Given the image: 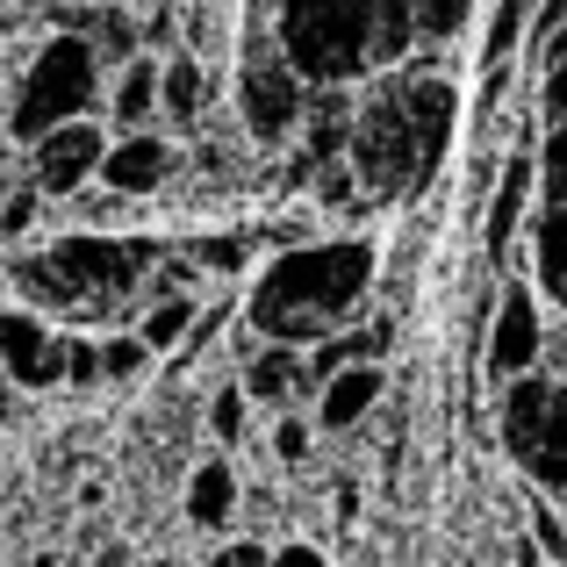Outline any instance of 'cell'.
Wrapping results in <instances>:
<instances>
[{
    "label": "cell",
    "instance_id": "obj_1",
    "mask_svg": "<svg viewBox=\"0 0 567 567\" xmlns=\"http://www.w3.org/2000/svg\"><path fill=\"white\" fill-rule=\"evenodd\" d=\"M367 274H374V251H367L360 237H338V245L331 237H309V245L280 251V259L251 280L245 317L266 346H302L309 352L338 317L360 309Z\"/></svg>",
    "mask_w": 567,
    "mask_h": 567
},
{
    "label": "cell",
    "instance_id": "obj_2",
    "mask_svg": "<svg viewBox=\"0 0 567 567\" xmlns=\"http://www.w3.org/2000/svg\"><path fill=\"white\" fill-rule=\"evenodd\" d=\"M94 86H101V51L80 37V29H58V37L37 51V65L22 72V86H14L8 130L22 144H37L43 130H58V123H72V115L94 109Z\"/></svg>",
    "mask_w": 567,
    "mask_h": 567
},
{
    "label": "cell",
    "instance_id": "obj_3",
    "mask_svg": "<svg viewBox=\"0 0 567 567\" xmlns=\"http://www.w3.org/2000/svg\"><path fill=\"white\" fill-rule=\"evenodd\" d=\"M280 58L302 80H346L367 65L360 0H280Z\"/></svg>",
    "mask_w": 567,
    "mask_h": 567
},
{
    "label": "cell",
    "instance_id": "obj_4",
    "mask_svg": "<svg viewBox=\"0 0 567 567\" xmlns=\"http://www.w3.org/2000/svg\"><path fill=\"white\" fill-rule=\"evenodd\" d=\"M503 439L525 460L532 482L567 488V388L539 374L503 381Z\"/></svg>",
    "mask_w": 567,
    "mask_h": 567
},
{
    "label": "cell",
    "instance_id": "obj_5",
    "mask_svg": "<svg viewBox=\"0 0 567 567\" xmlns=\"http://www.w3.org/2000/svg\"><path fill=\"white\" fill-rule=\"evenodd\" d=\"M346 166L352 181H360L367 194H402L424 181V152H416V130L410 115H402V94L388 86V94H374L360 115H352V144H346Z\"/></svg>",
    "mask_w": 567,
    "mask_h": 567
},
{
    "label": "cell",
    "instance_id": "obj_6",
    "mask_svg": "<svg viewBox=\"0 0 567 567\" xmlns=\"http://www.w3.org/2000/svg\"><path fill=\"white\" fill-rule=\"evenodd\" d=\"M101 152H109L101 123L94 115H72V123L43 130V137L29 144V187L37 194H80L101 173Z\"/></svg>",
    "mask_w": 567,
    "mask_h": 567
},
{
    "label": "cell",
    "instance_id": "obj_7",
    "mask_svg": "<svg viewBox=\"0 0 567 567\" xmlns=\"http://www.w3.org/2000/svg\"><path fill=\"white\" fill-rule=\"evenodd\" d=\"M0 374H8V388H58L65 381V331H51L37 309H0Z\"/></svg>",
    "mask_w": 567,
    "mask_h": 567
},
{
    "label": "cell",
    "instance_id": "obj_8",
    "mask_svg": "<svg viewBox=\"0 0 567 567\" xmlns=\"http://www.w3.org/2000/svg\"><path fill=\"white\" fill-rule=\"evenodd\" d=\"M539 352H546V331H539V302H532V288L525 280H511L503 288V302H496V323H488V381H517V374H532L539 367Z\"/></svg>",
    "mask_w": 567,
    "mask_h": 567
},
{
    "label": "cell",
    "instance_id": "obj_9",
    "mask_svg": "<svg viewBox=\"0 0 567 567\" xmlns=\"http://www.w3.org/2000/svg\"><path fill=\"white\" fill-rule=\"evenodd\" d=\"M245 130L251 137H288L295 123H302V109H309V94H302V72L288 65V58H251L245 65Z\"/></svg>",
    "mask_w": 567,
    "mask_h": 567
},
{
    "label": "cell",
    "instance_id": "obj_10",
    "mask_svg": "<svg viewBox=\"0 0 567 567\" xmlns=\"http://www.w3.org/2000/svg\"><path fill=\"white\" fill-rule=\"evenodd\" d=\"M173 166H181V152H173L158 130H123V144H109V152H101V187L123 194V202H137V194L166 187Z\"/></svg>",
    "mask_w": 567,
    "mask_h": 567
},
{
    "label": "cell",
    "instance_id": "obj_11",
    "mask_svg": "<svg viewBox=\"0 0 567 567\" xmlns=\"http://www.w3.org/2000/svg\"><path fill=\"white\" fill-rule=\"evenodd\" d=\"M381 388H388L381 360L323 374V381H317V431H352V424H367V416L381 410Z\"/></svg>",
    "mask_w": 567,
    "mask_h": 567
},
{
    "label": "cell",
    "instance_id": "obj_12",
    "mask_svg": "<svg viewBox=\"0 0 567 567\" xmlns=\"http://www.w3.org/2000/svg\"><path fill=\"white\" fill-rule=\"evenodd\" d=\"M395 94H402V115H410V130H416L424 166H439L445 137H453V80H416V86H395Z\"/></svg>",
    "mask_w": 567,
    "mask_h": 567
},
{
    "label": "cell",
    "instance_id": "obj_13",
    "mask_svg": "<svg viewBox=\"0 0 567 567\" xmlns=\"http://www.w3.org/2000/svg\"><path fill=\"white\" fill-rule=\"evenodd\" d=\"M532 187H539V158L511 152L503 158V187H496V202H488V259H503V245L517 237V223H525V208H532Z\"/></svg>",
    "mask_w": 567,
    "mask_h": 567
},
{
    "label": "cell",
    "instance_id": "obj_14",
    "mask_svg": "<svg viewBox=\"0 0 567 567\" xmlns=\"http://www.w3.org/2000/svg\"><path fill=\"white\" fill-rule=\"evenodd\" d=\"M302 388H309V360H302V346H266L259 360L245 367V395H251V402H266V410H288Z\"/></svg>",
    "mask_w": 567,
    "mask_h": 567
},
{
    "label": "cell",
    "instance_id": "obj_15",
    "mask_svg": "<svg viewBox=\"0 0 567 567\" xmlns=\"http://www.w3.org/2000/svg\"><path fill=\"white\" fill-rule=\"evenodd\" d=\"M388 352V323H360V331H323L317 346L302 352L309 360V388H317L323 374H338V367H367Z\"/></svg>",
    "mask_w": 567,
    "mask_h": 567
},
{
    "label": "cell",
    "instance_id": "obj_16",
    "mask_svg": "<svg viewBox=\"0 0 567 567\" xmlns=\"http://www.w3.org/2000/svg\"><path fill=\"white\" fill-rule=\"evenodd\" d=\"M109 115H115V130L152 123L158 115V58H130L123 80H115V94H109Z\"/></svg>",
    "mask_w": 567,
    "mask_h": 567
},
{
    "label": "cell",
    "instance_id": "obj_17",
    "mask_svg": "<svg viewBox=\"0 0 567 567\" xmlns=\"http://www.w3.org/2000/svg\"><path fill=\"white\" fill-rule=\"evenodd\" d=\"M230 511H237V474L223 460H202L187 474V517L208 532V525H230Z\"/></svg>",
    "mask_w": 567,
    "mask_h": 567
},
{
    "label": "cell",
    "instance_id": "obj_18",
    "mask_svg": "<svg viewBox=\"0 0 567 567\" xmlns=\"http://www.w3.org/2000/svg\"><path fill=\"white\" fill-rule=\"evenodd\" d=\"M532 8H539V0H496V14H488V43H482V72L511 65V51L532 37Z\"/></svg>",
    "mask_w": 567,
    "mask_h": 567
},
{
    "label": "cell",
    "instance_id": "obj_19",
    "mask_svg": "<svg viewBox=\"0 0 567 567\" xmlns=\"http://www.w3.org/2000/svg\"><path fill=\"white\" fill-rule=\"evenodd\" d=\"M158 101H166L173 123H194V115H202V65H194V58L158 65Z\"/></svg>",
    "mask_w": 567,
    "mask_h": 567
},
{
    "label": "cell",
    "instance_id": "obj_20",
    "mask_svg": "<svg viewBox=\"0 0 567 567\" xmlns=\"http://www.w3.org/2000/svg\"><path fill=\"white\" fill-rule=\"evenodd\" d=\"M194 317H202L194 302H181V295H166V302H158L152 317L137 323V346H144V352H173V346L187 338V323H194Z\"/></svg>",
    "mask_w": 567,
    "mask_h": 567
},
{
    "label": "cell",
    "instance_id": "obj_21",
    "mask_svg": "<svg viewBox=\"0 0 567 567\" xmlns=\"http://www.w3.org/2000/svg\"><path fill=\"white\" fill-rule=\"evenodd\" d=\"M467 8L474 0H410V22H416V37H453L467 22Z\"/></svg>",
    "mask_w": 567,
    "mask_h": 567
},
{
    "label": "cell",
    "instance_id": "obj_22",
    "mask_svg": "<svg viewBox=\"0 0 567 567\" xmlns=\"http://www.w3.org/2000/svg\"><path fill=\"white\" fill-rule=\"evenodd\" d=\"M245 388H216V402H208V424H216L223 445H245Z\"/></svg>",
    "mask_w": 567,
    "mask_h": 567
},
{
    "label": "cell",
    "instance_id": "obj_23",
    "mask_svg": "<svg viewBox=\"0 0 567 567\" xmlns=\"http://www.w3.org/2000/svg\"><path fill=\"white\" fill-rule=\"evenodd\" d=\"M194 266H202V274H245V237H202V245H194Z\"/></svg>",
    "mask_w": 567,
    "mask_h": 567
},
{
    "label": "cell",
    "instance_id": "obj_24",
    "mask_svg": "<svg viewBox=\"0 0 567 567\" xmlns=\"http://www.w3.org/2000/svg\"><path fill=\"white\" fill-rule=\"evenodd\" d=\"M37 208H43V194H37V187L8 194V202H0V237H29V230H37Z\"/></svg>",
    "mask_w": 567,
    "mask_h": 567
},
{
    "label": "cell",
    "instance_id": "obj_25",
    "mask_svg": "<svg viewBox=\"0 0 567 567\" xmlns=\"http://www.w3.org/2000/svg\"><path fill=\"white\" fill-rule=\"evenodd\" d=\"M144 360H152V352H144L137 338H109V346H101V374H115V381H130Z\"/></svg>",
    "mask_w": 567,
    "mask_h": 567
},
{
    "label": "cell",
    "instance_id": "obj_26",
    "mask_svg": "<svg viewBox=\"0 0 567 567\" xmlns=\"http://www.w3.org/2000/svg\"><path fill=\"white\" fill-rule=\"evenodd\" d=\"M274 453L288 460V467L309 453V424H302V416H288V410H280V424H274Z\"/></svg>",
    "mask_w": 567,
    "mask_h": 567
},
{
    "label": "cell",
    "instance_id": "obj_27",
    "mask_svg": "<svg viewBox=\"0 0 567 567\" xmlns=\"http://www.w3.org/2000/svg\"><path fill=\"white\" fill-rule=\"evenodd\" d=\"M532 532H539V546H546V554H554V560H567V532H560V517L546 511V503H539V511H532Z\"/></svg>",
    "mask_w": 567,
    "mask_h": 567
},
{
    "label": "cell",
    "instance_id": "obj_28",
    "mask_svg": "<svg viewBox=\"0 0 567 567\" xmlns=\"http://www.w3.org/2000/svg\"><path fill=\"white\" fill-rule=\"evenodd\" d=\"M546 123H554V130H567V65H554V72H546Z\"/></svg>",
    "mask_w": 567,
    "mask_h": 567
},
{
    "label": "cell",
    "instance_id": "obj_29",
    "mask_svg": "<svg viewBox=\"0 0 567 567\" xmlns=\"http://www.w3.org/2000/svg\"><path fill=\"white\" fill-rule=\"evenodd\" d=\"M208 567H266V546H251V539H237V546H223Z\"/></svg>",
    "mask_w": 567,
    "mask_h": 567
},
{
    "label": "cell",
    "instance_id": "obj_30",
    "mask_svg": "<svg viewBox=\"0 0 567 567\" xmlns=\"http://www.w3.org/2000/svg\"><path fill=\"white\" fill-rule=\"evenodd\" d=\"M539 65H546V72H554V65H567V22H554V29L539 37Z\"/></svg>",
    "mask_w": 567,
    "mask_h": 567
},
{
    "label": "cell",
    "instance_id": "obj_31",
    "mask_svg": "<svg viewBox=\"0 0 567 567\" xmlns=\"http://www.w3.org/2000/svg\"><path fill=\"white\" fill-rule=\"evenodd\" d=\"M266 567H323L317 546H280V554H266Z\"/></svg>",
    "mask_w": 567,
    "mask_h": 567
},
{
    "label": "cell",
    "instance_id": "obj_32",
    "mask_svg": "<svg viewBox=\"0 0 567 567\" xmlns=\"http://www.w3.org/2000/svg\"><path fill=\"white\" fill-rule=\"evenodd\" d=\"M123 560H130V554H123V546H109V554H101L94 567H123Z\"/></svg>",
    "mask_w": 567,
    "mask_h": 567
},
{
    "label": "cell",
    "instance_id": "obj_33",
    "mask_svg": "<svg viewBox=\"0 0 567 567\" xmlns=\"http://www.w3.org/2000/svg\"><path fill=\"white\" fill-rule=\"evenodd\" d=\"M0 424H8V374H0Z\"/></svg>",
    "mask_w": 567,
    "mask_h": 567
}]
</instances>
